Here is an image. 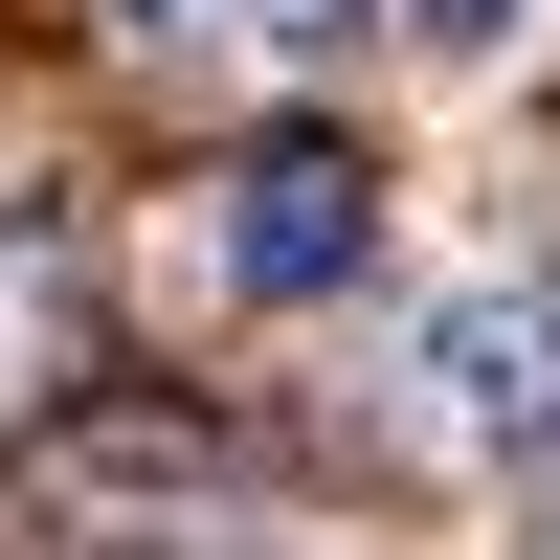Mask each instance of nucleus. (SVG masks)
Wrapping results in <instances>:
<instances>
[{"label": "nucleus", "mask_w": 560, "mask_h": 560, "mask_svg": "<svg viewBox=\"0 0 560 560\" xmlns=\"http://www.w3.org/2000/svg\"><path fill=\"white\" fill-rule=\"evenodd\" d=\"M202 269H224L247 314H337L359 269H382V179H359L337 135H269V158L224 179V224H202Z\"/></svg>", "instance_id": "obj_1"}, {"label": "nucleus", "mask_w": 560, "mask_h": 560, "mask_svg": "<svg viewBox=\"0 0 560 560\" xmlns=\"http://www.w3.org/2000/svg\"><path fill=\"white\" fill-rule=\"evenodd\" d=\"M404 382H427V427L471 448V471H560V292H538V269L448 292L427 337H404Z\"/></svg>", "instance_id": "obj_2"}, {"label": "nucleus", "mask_w": 560, "mask_h": 560, "mask_svg": "<svg viewBox=\"0 0 560 560\" xmlns=\"http://www.w3.org/2000/svg\"><path fill=\"white\" fill-rule=\"evenodd\" d=\"M404 45H448V68H471V45H516V0H404Z\"/></svg>", "instance_id": "obj_3"}, {"label": "nucleus", "mask_w": 560, "mask_h": 560, "mask_svg": "<svg viewBox=\"0 0 560 560\" xmlns=\"http://www.w3.org/2000/svg\"><path fill=\"white\" fill-rule=\"evenodd\" d=\"M269 45H359V23H404V0H247Z\"/></svg>", "instance_id": "obj_4"}, {"label": "nucleus", "mask_w": 560, "mask_h": 560, "mask_svg": "<svg viewBox=\"0 0 560 560\" xmlns=\"http://www.w3.org/2000/svg\"><path fill=\"white\" fill-rule=\"evenodd\" d=\"M113 23H135V45H158V23H179V0H113Z\"/></svg>", "instance_id": "obj_5"}, {"label": "nucleus", "mask_w": 560, "mask_h": 560, "mask_svg": "<svg viewBox=\"0 0 560 560\" xmlns=\"http://www.w3.org/2000/svg\"><path fill=\"white\" fill-rule=\"evenodd\" d=\"M538 560H560V538H538Z\"/></svg>", "instance_id": "obj_6"}]
</instances>
